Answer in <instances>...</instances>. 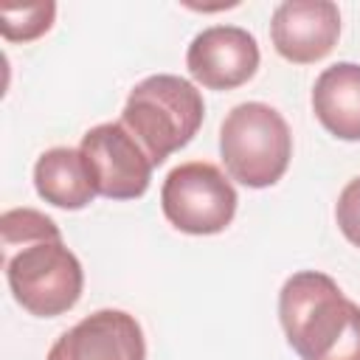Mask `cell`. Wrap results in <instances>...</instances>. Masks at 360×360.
I'll list each match as a JSON object with an SVG mask.
<instances>
[{
    "instance_id": "cell-1",
    "label": "cell",
    "mask_w": 360,
    "mask_h": 360,
    "mask_svg": "<svg viewBox=\"0 0 360 360\" xmlns=\"http://www.w3.org/2000/svg\"><path fill=\"white\" fill-rule=\"evenodd\" d=\"M0 233L14 301L37 318H56L73 309L82 298L84 273L62 242L59 225L34 208H11L0 217Z\"/></svg>"
},
{
    "instance_id": "cell-2",
    "label": "cell",
    "mask_w": 360,
    "mask_h": 360,
    "mask_svg": "<svg viewBox=\"0 0 360 360\" xmlns=\"http://www.w3.org/2000/svg\"><path fill=\"white\" fill-rule=\"evenodd\" d=\"M278 321L301 360H360V307L326 273L290 276L278 292Z\"/></svg>"
},
{
    "instance_id": "cell-3",
    "label": "cell",
    "mask_w": 360,
    "mask_h": 360,
    "mask_svg": "<svg viewBox=\"0 0 360 360\" xmlns=\"http://www.w3.org/2000/svg\"><path fill=\"white\" fill-rule=\"evenodd\" d=\"M205 104L200 90L172 73L138 82L121 112V124L135 135L149 160L160 166L172 152L183 149L200 129Z\"/></svg>"
},
{
    "instance_id": "cell-4",
    "label": "cell",
    "mask_w": 360,
    "mask_h": 360,
    "mask_svg": "<svg viewBox=\"0 0 360 360\" xmlns=\"http://www.w3.org/2000/svg\"><path fill=\"white\" fill-rule=\"evenodd\" d=\"M219 155L233 180L248 188H267L290 166L292 135L278 110L264 101H245L219 127Z\"/></svg>"
},
{
    "instance_id": "cell-5",
    "label": "cell",
    "mask_w": 360,
    "mask_h": 360,
    "mask_svg": "<svg viewBox=\"0 0 360 360\" xmlns=\"http://www.w3.org/2000/svg\"><path fill=\"white\" fill-rule=\"evenodd\" d=\"M236 188L231 180L205 160L174 166L160 188L163 217L183 233L211 236L231 225L236 214Z\"/></svg>"
},
{
    "instance_id": "cell-6",
    "label": "cell",
    "mask_w": 360,
    "mask_h": 360,
    "mask_svg": "<svg viewBox=\"0 0 360 360\" xmlns=\"http://www.w3.org/2000/svg\"><path fill=\"white\" fill-rule=\"evenodd\" d=\"M79 152L96 194L107 200H135L149 188L155 163L121 121L87 129Z\"/></svg>"
},
{
    "instance_id": "cell-7",
    "label": "cell",
    "mask_w": 360,
    "mask_h": 360,
    "mask_svg": "<svg viewBox=\"0 0 360 360\" xmlns=\"http://www.w3.org/2000/svg\"><path fill=\"white\" fill-rule=\"evenodd\" d=\"M186 68L208 90H233L250 82L259 68L256 37L239 25H211L191 39Z\"/></svg>"
},
{
    "instance_id": "cell-8",
    "label": "cell",
    "mask_w": 360,
    "mask_h": 360,
    "mask_svg": "<svg viewBox=\"0 0 360 360\" xmlns=\"http://www.w3.org/2000/svg\"><path fill=\"white\" fill-rule=\"evenodd\" d=\"M45 360H146V340L135 315L98 309L62 332Z\"/></svg>"
},
{
    "instance_id": "cell-9",
    "label": "cell",
    "mask_w": 360,
    "mask_h": 360,
    "mask_svg": "<svg viewBox=\"0 0 360 360\" xmlns=\"http://www.w3.org/2000/svg\"><path fill=\"white\" fill-rule=\"evenodd\" d=\"M270 37L287 62L312 65L332 53L340 37V11L329 0L278 3L270 20Z\"/></svg>"
},
{
    "instance_id": "cell-10",
    "label": "cell",
    "mask_w": 360,
    "mask_h": 360,
    "mask_svg": "<svg viewBox=\"0 0 360 360\" xmlns=\"http://www.w3.org/2000/svg\"><path fill=\"white\" fill-rule=\"evenodd\" d=\"M312 112L340 141H360V65L338 62L312 87Z\"/></svg>"
},
{
    "instance_id": "cell-11",
    "label": "cell",
    "mask_w": 360,
    "mask_h": 360,
    "mask_svg": "<svg viewBox=\"0 0 360 360\" xmlns=\"http://www.w3.org/2000/svg\"><path fill=\"white\" fill-rule=\"evenodd\" d=\"M34 188L45 202L65 211H79L90 205L96 197L84 158L79 149H70V146H56L37 158Z\"/></svg>"
},
{
    "instance_id": "cell-12",
    "label": "cell",
    "mask_w": 360,
    "mask_h": 360,
    "mask_svg": "<svg viewBox=\"0 0 360 360\" xmlns=\"http://www.w3.org/2000/svg\"><path fill=\"white\" fill-rule=\"evenodd\" d=\"M53 17H56L53 3L0 6V31L8 42H31L53 25Z\"/></svg>"
},
{
    "instance_id": "cell-13",
    "label": "cell",
    "mask_w": 360,
    "mask_h": 360,
    "mask_svg": "<svg viewBox=\"0 0 360 360\" xmlns=\"http://www.w3.org/2000/svg\"><path fill=\"white\" fill-rule=\"evenodd\" d=\"M335 219H338L340 233L354 248H360V177H354L343 186L338 205H335Z\"/></svg>"
}]
</instances>
